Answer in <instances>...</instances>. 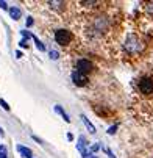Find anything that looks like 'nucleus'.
I'll return each instance as SVG.
<instances>
[{"instance_id":"1","label":"nucleus","mask_w":153,"mask_h":158,"mask_svg":"<svg viewBox=\"0 0 153 158\" xmlns=\"http://www.w3.org/2000/svg\"><path fill=\"white\" fill-rule=\"evenodd\" d=\"M91 27H92V31L95 35H105L111 28V20H109V17L106 14H97L92 17Z\"/></svg>"},{"instance_id":"2","label":"nucleus","mask_w":153,"mask_h":158,"mask_svg":"<svg viewBox=\"0 0 153 158\" xmlns=\"http://www.w3.org/2000/svg\"><path fill=\"white\" fill-rule=\"evenodd\" d=\"M123 47H125L127 53H130V55H139V53L144 50V42H142V39H141L139 36H136V35L131 33V35L127 36Z\"/></svg>"},{"instance_id":"3","label":"nucleus","mask_w":153,"mask_h":158,"mask_svg":"<svg viewBox=\"0 0 153 158\" xmlns=\"http://www.w3.org/2000/svg\"><path fill=\"white\" fill-rule=\"evenodd\" d=\"M53 36H55V42L59 44L61 47L69 46V44L74 41V35L67 28H58V30H55V35Z\"/></svg>"},{"instance_id":"4","label":"nucleus","mask_w":153,"mask_h":158,"mask_svg":"<svg viewBox=\"0 0 153 158\" xmlns=\"http://www.w3.org/2000/svg\"><path fill=\"white\" fill-rule=\"evenodd\" d=\"M75 71L80 72V74L87 75L89 72L94 71V63L89 58H78L77 63H75Z\"/></svg>"},{"instance_id":"5","label":"nucleus","mask_w":153,"mask_h":158,"mask_svg":"<svg viewBox=\"0 0 153 158\" xmlns=\"http://www.w3.org/2000/svg\"><path fill=\"white\" fill-rule=\"evenodd\" d=\"M139 91L144 96H151L153 94V77H142L139 80Z\"/></svg>"},{"instance_id":"6","label":"nucleus","mask_w":153,"mask_h":158,"mask_svg":"<svg viewBox=\"0 0 153 158\" xmlns=\"http://www.w3.org/2000/svg\"><path fill=\"white\" fill-rule=\"evenodd\" d=\"M70 78H72V83H74L75 86H86V85H87V81H89L87 75L80 74V72H77V71H72Z\"/></svg>"},{"instance_id":"7","label":"nucleus","mask_w":153,"mask_h":158,"mask_svg":"<svg viewBox=\"0 0 153 158\" xmlns=\"http://www.w3.org/2000/svg\"><path fill=\"white\" fill-rule=\"evenodd\" d=\"M8 13H10V17L13 20H19L22 17V10L19 6H10L8 8Z\"/></svg>"},{"instance_id":"8","label":"nucleus","mask_w":153,"mask_h":158,"mask_svg":"<svg viewBox=\"0 0 153 158\" xmlns=\"http://www.w3.org/2000/svg\"><path fill=\"white\" fill-rule=\"evenodd\" d=\"M17 152L24 156V158H33V152H31V149H28V147H25V146H22V144H17Z\"/></svg>"},{"instance_id":"9","label":"nucleus","mask_w":153,"mask_h":158,"mask_svg":"<svg viewBox=\"0 0 153 158\" xmlns=\"http://www.w3.org/2000/svg\"><path fill=\"white\" fill-rule=\"evenodd\" d=\"M47 5L52 8V10H56V11H61L66 8V2H61V0H52V2H47Z\"/></svg>"},{"instance_id":"10","label":"nucleus","mask_w":153,"mask_h":158,"mask_svg":"<svg viewBox=\"0 0 153 158\" xmlns=\"http://www.w3.org/2000/svg\"><path fill=\"white\" fill-rule=\"evenodd\" d=\"M80 5L83 6V8H91V10H94V8H100V5H103L102 2H97V0H91V2H80Z\"/></svg>"},{"instance_id":"11","label":"nucleus","mask_w":153,"mask_h":158,"mask_svg":"<svg viewBox=\"0 0 153 158\" xmlns=\"http://www.w3.org/2000/svg\"><path fill=\"white\" fill-rule=\"evenodd\" d=\"M80 118H81V121H83V124L86 125V128H87V130H89V133H91V135H94V133H95V127L92 125V122H89V121H87V118H86L84 114H81Z\"/></svg>"},{"instance_id":"12","label":"nucleus","mask_w":153,"mask_h":158,"mask_svg":"<svg viewBox=\"0 0 153 158\" xmlns=\"http://www.w3.org/2000/svg\"><path fill=\"white\" fill-rule=\"evenodd\" d=\"M55 111L58 113V114H61V118H62L66 122H70V118L67 116V113H66V111L62 110V106H61V105H55Z\"/></svg>"},{"instance_id":"13","label":"nucleus","mask_w":153,"mask_h":158,"mask_svg":"<svg viewBox=\"0 0 153 158\" xmlns=\"http://www.w3.org/2000/svg\"><path fill=\"white\" fill-rule=\"evenodd\" d=\"M31 39L34 41V44H36V47H38V50H41V52H46V46H44V44H42V42H41V41H39V39H38L36 36H34V35L31 36Z\"/></svg>"},{"instance_id":"14","label":"nucleus","mask_w":153,"mask_h":158,"mask_svg":"<svg viewBox=\"0 0 153 158\" xmlns=\"http://www.w3.org/2000/svg\"><path fill=\"white\" fill-rule=\"evenodd\" d=\"M0 158H8V150L5 146H0Z\"/></svg>"},{"instance_id":"15","label":"nucleus","mask_w":153,"mask_h":158,"mask_svg":"<svg viewBox=\"0 0 153 158\" xmlns=\"http://www.w3.org/2000/svg\"><path fill=\"white\" fill-rule=\"evenodd\" d=\"M33 24H34V19H33L31 16H28V17H27V20H25V25H27V28L33 27Z\"/></svg>"},{"instance_id":"16","label":"nucleus","mask_w":153,"mask_h":158,"mask_svg":"<svg viewBox=\"0 0 153 158\" xmlns=\"http://www.w3.org/2000/svg\"><path fill=\"white\" fill-rule=\"evenodd\" d=\"M49 56H50V60H58L59 58V53L56 50H50L49 52Z\"/></svg>"},{"instance_id":"17","label":"nucleus","mask_w":153,"mask_h":158,"mask_svg":"<svg viewBox=\"0 0 153 158\" xmlns=\"http://www.w3.org/2000/svg\"><path fill=\"white\" fill-rule=\"evenodd\" d=\"M0 106H2L5 111H10L11 108H10V105L6 103V100H3V99H0Z\"/></svg>"},{"instance_id":"18","label":"nucleus","mask_w":153,"mask_h":158,"mask_svg":"<svg viewBox=\"0 0 153 158\" xmlns=\"http://www.w3.org/2000/svg\"><path fill=\"white\" fill-rule=\"evenodd\" d=\"M145 10H147V13H148V14H151V16H153V2L147 3V5H145Z\"/></svg>"},{"instance_id":"19","label":"nucleus","mask_w":153,"mask_h":158,"mask_svg":"<svg viewBox=\"0 0 153 158\" xmlns=\"http://www.w3.org/2000/svg\"><path fill=\"white\" fill-rule=\"evenodd\" d=\"M0 8H2V10H5V11H8V3L6 2H3V0H0Z\"/></svg>"},{"instance_id":"20","label":"nucleus","mask_w":153,"mask_h":158,"mask_svg":"<svg viewBox=\"0 0 153 158\" xmlns=\"http://www.w3.org/2000/svg\"><path fill=\"white\" fill-rule=\"evenodd\" d=\"M116 130H117V125L109 127V130H108V135H114V133H116Z\"/></svg>"},{"instance_id":"21","label":"nucleus","mask_w":153,"mask_h":158,"mask_svg":"<svg viewBox=\"0 0 153 158\" xmlns=\"http://www.w3.org/2000/svg\"><path fill=\"white\" fill-rule=\"evenodd\" d=\"M19 46H20V47H28V42H27V39H20Z\"/></svg>"},{"instance_id":"22","label":"nucleus","mask_w":153,"mask_h":158,"mask_svg":"<svg viewBox=\"0 0 153 158\" xmlns=\"http://www.w3.org/2000/svg\"><path fill=\"white\" fill-rule=\"evenodd\" d=\"M31 138H33V139H34V141H36L38 144H44V143H42V139H41V138H38L36 135H31Z\"/></svg>"},{"instance_id":"23","label":"nucleus","mask_w":153,"mask_h":158,"mask_svg":"<svg viewBox=\"0 0 153 158\" xmlns=\"http://www.w3.org/2000/svg\"><path fill=\"white\" fill-rule=\"evenodd\" d=\"M106 153H108V156H109V158H116V155L113 153V150H109V149H106Z\"/></svg>"},{"instance_id":"24","label":"nucleus","mask_w":153,"mask_h":158,"mask_svg":"<svg viewBox=\"0 0 153 158\" xmlns=\"http://www.w3.org/2000/svg\"><path fill=\"white\" fill-rule=\"evenodd\" d=\"M24 56V53H22L20 50H16V58H22Z\"/></svg>"},{"instance_id":"25","label":"nucleus","mask_w":153,"mask_h":158,"mask_svg":"<svg viewBox=\"0 0 153 158\" xmlns=\"http://www.w3.org/2000/svg\"><path fill=\"white\" fill-rule=\"evenodd\" d=\"M99 147H100L99 144H94V146L91 147V150H92V152H95V150H99Z\"/></svg>"},{"instance_id":"26","label":"nucleus","mask_w":153,"mask_h":158,"mask_svg":"<svg viewBox=\"0 0 153 158\" xmlns=\"http://www.w3.org/2000/svg\"><path fill=\"white\" fill-rule=\"evenodd\" d=\"M67 139H69V141L74 139V135H72V133H67Z\"/></svg>"},{"instance_id":"27","label":"nucleus","mask_w":153,"mask_h":158,"mask_svg":"<svg viewBox=\"0 0 153 158\" xmlns=\"http://www.w3.org/2000/svg\"><path fill=\"white\" fill-rule=\"evenodd\" d=\"M0 135H2V136L5 135V131H3V128H2V127H0Z\"/></svg>"}]
</instances>
